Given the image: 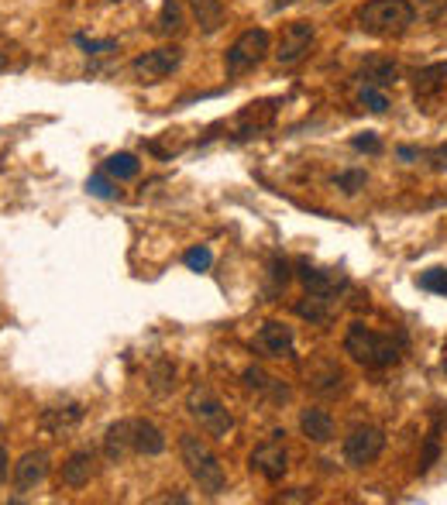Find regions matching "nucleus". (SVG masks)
<instances>
[{
    "label": "nucleus",
    "instance_id": "nucleus-25",
    "mask_svg": "<svg viewBox=\"0 0 447 505\" xmlns=\"http://www.w3.org/2000/svg\"><path fill=\"white\" fill-rule=\"evenodd\" d=\"M358 100H362V107H369L371 114H386V110H389V97L382 93V86H371V83L362 86Z\"/></svg>",
    "mask_w": 447,
    "mask_h": 505
},
{
    "label": "nucleus",
    "instance_id": "nucleus-27",
    "mask_svg": "<svg viewBox=\"0 0 447 505\" xmlns=\"http://www.w3.org/2000/svg\"><path fill=\"white\" fill-rule=\"evenodd\" d=\"M410 7L417 11L420 21H441L447 14V0H410Z\"/></svg>",
    "mask_w": 447,
    "mask_h": 505
},
{
    "label": "nucleus",
    "instance_id": "nucleus-22",
    "mask_svg": "<svg viewBox=\"0 0 447 505\" xmlns=\"http://www.w3.org/2000/svg\"><path fill=\"white\" fill-rule=\"evenodd\" d=\"M107 176H114L117 183H128V179H138V172H141V162L134 159L132 152H117V155H110L107 159Z\"/></svg>",
    "mask_w": 447,
    "mask_h": 505
},
{
    "label": "nucleus",
    "instance_id": "nucleus-18",
    "mask_svg": "<svg viewBox=\"0 0 447 505\" xmlns=\"http://www.w3.org/2000/svg\"><path fill=\"white\" fill-rule=\"evenodd\" d=\"M299 430H303V437H307L310 444H327V440H334V420H331V413H323V409H303Z\"/></svg>",
    "mask_w": 447,
    "mask_h": 505
},
{
    "label": "nucleus",
    "instance_id": "nucleus-11",
    "mask_svg": "<svg viewBox=\"0 0 447 505\" xmlns=\"http://www.w3.org/2000/svg\"><path fill=\"white\" fill-rule=\"evenodd\" d=\"M45 478H49V454L45 451H28L14 464V488L18 492H31V488H38Z\"/></svg>",
    "mask_w": 447,
    "mask_h": 505
},
{
    "label": "nucleus",
    "instance_id": "nucleus-33",
    "mask_svg": "<svg viewBox=\"0 0 447 505\" xmlns=\"http://www.w3.org/2000/svg\"><path fill=\"white\" fill-rule=\"evenodd\" d=\"M76 45L83 52L90 55H100V52H110V49H117V38H104V42H97V38H86V35H76Z\"/></svg>",
    "mask_w": 447,
    "mask_h": 505
},
{
    "label": "nucleus",
    "instance_id": "nucleus-37",
    "mask_svg": "<svg viewBox=\"0 0 447 505\" xmlns=\"http://www.w3.org/2000/svg\"><path fill=\"white\" fill-rule=\"evenodd\" d=\"M7 464H11V457H7V447H0V481L7 478Z\"/></svg>",
    "mask_w": 447,
    "mask_h": 505
},
{
    "label": "nucleus",
    "instance_id": "nucleus-12",
    "mask_svg": "<svg viewBox=\"0 0 447 505\" xmlns=\"http://www.w3.org/2000/svg\"><path fill=\"white\" fill-rule=\"evenodd\" d=\"M292 341H296L292 327L279 323V320H268V323H262V330L255 337V347L262 354H272V358H286V354H292Z\"/></svg>",
    "mask_w": 447,
    "mask_h": 505
},
{
    "label": "nucleus",
    "instance_id": "nucleus-4",
    "mask_svg": "<svg viewBox=\"0 0 447 505\" xmlns=\"http://www.w3.org/2000/svg\"><path fill=\"white\" fill-rule=\"evenodd\" d=\"M186 409H189V416L204 426L211 437H217V440H227V433L235 430V416L227 413V406L217 399L213 389H207V385H193V389H189Z\"/></svg>",
    "mask_w": 447,
    "mask_h": 505
},
{
    "label": "nucleus",
    "instance_id": "nucleus-2",
    "mask_svg": "<svg viewBox=\"0 0 447 505\" xmlns=\"http://www.w3.org/2000/svg\"><path fill=\"white\" fill-rule=\"evenodd\" d=\"M355 21H358V31H365L371 38H399L417 25V11L410 7V0H365Z\"/></svg>",
    "mask_w": 447,
    "mask_h": 505
},
{
    "label": "nucleus",
    "instance_id": "nucleus-31",
    "mask_svg": "<svg viewBox=\"0 0 447 505\" xmlns=\"http://www.w3.org/2000/svg\"><path fill=\"white\" fill-rule=\"evenodd\" d=\"M365 179H369V176H365L362 169H355V172H341V176H334V186L344 189V193L351 196V193H358V189L365 186Z\"/></svg>",
    "mask_w": 447,
    "mask_h": 505
},
{
    "label": "nucleus",
    "instance_id": "nucleus-19",
    "mask_svg": "<svg viewBox=\"0 0 447 505\" xmlns=\"http://www.w3.org/2000/svg\"><path fill=\"white\" fill-rule=\"evenodd\" d=\"M104 454L110 461H124L132 451V430H128V420H117V423L107 430L104 437Z\"/></svg>",
    "mask_w": 447,
    "mask_h": 505
},
{
    "label": "nucleus",
    "instance_id": "nucleus-13",
    "mask_svg": "<svg viewBox=\"0 0 447 505\" xmlns=\"http://www.w3.org/2000/svg\"><path fill=\"white\" fill-rule=\"evenodd\" d=\"M93 475H97V457H93V451H76L66 457L59 478H62L66 488H83V485H90Z\"/></svg>",
    "mask_w": 447,
    "mask_h": 505
},
{
    "label": "nucleus",
    "instance_id": "nucleus-42",
    "mask_svg": "<svg viewBox=\"0 0 447 505\" xmlns=\"http://www.w3.org/2000/svg\"><path fill=\"white\" fill-rule=\"evenodd\" d=\"M444 368H447V365H444Z\"/></svg>",
    "mask_w": 447,
    "mask_h": 505
},
{
    "label": "nucleus",
    "instance_id": "nucleus-15",
    "mask_svg": "<svg viewBox=\"0 0 447 505\" xmlns=\"http://www.w3.org/2000/svg\"><path fill=\"white\" fill-rule=\"evenodd\" d=\"M83 423V406L79 402H66V406H52V409H42V430L49 433H69L73 426Z\"/></svg>",
    "mask_w": 447,
    "mask_h": 505
},
{
    "label": "nucleus",
    "instance_id": "nucleus-34",
    "mask_svg": "<svg viewBox=\"0 0 447 505\" xmlns=\"http://www.w3.org/2000/svg\"><path fill=\"white\" fill-rule=\"evenodd\" d=\"M441 457V437H437V430L427 437V451H423V457H420V471H430V464Z\"/></svg>",
    "mask_w": 447,
    "mask_h": 505
},
{
    "label": "nucleus",
    "instance_id": "nucleus-26",
    "mask_svg": "<svg viewBox=\"0 0 447 505\" xmlns=\"http://www.w3.org/2000/svg\"><path fill=\"white\" fill-rule=\"evenodd\" d=\"M314 392H320V396H338V392H344V375L338 368H327L320 378H314Z\"/></svg>",
    "mask_w": 447,
    "mask_h": 505
},
{
    "label": "nucleus",
    "instance_id": "nucleus-28",
    "mask_svg": "<svg viewBox=\"0 0 447 505\" xmlns=\"http://www.w3.org/2000/svg\"><path fill=\"white\" fill-rule=\"evenodd\" d=\"M420 289H427V293H437V296H447V268H430V272H423V275H420Z\"/></svg>",
    "mask_w": 447,
    "mask_h": 505
},
{
    "label": "nucleus",
    "instance_id": "nucleus-3",
    "mask_svg": "<svg viewBox=\"0 0 447 505\" xmlns=\"http://www.w3.org/2000/svg\"><path fill=\"white\" fill-rule=\"evenodd\" d=\"M180 457H183L189 478L200 485V492H204V495L217 499V495L227 488V471H224L220 457L211 451V444H207L204 437H196V433H183V437H180Z\"/></svg>",
    "mask_w": 447,
    "mask_h": 505
},
{
    "label": "nucleus",
    "instance_id": "nucleus-29",
    "mask_svg": "<svg viewBox=\"0 0 447 505\" xmlns=\"http://www.w3.org/2000/svg\"><path fill=\"white\" fill-rule=\"evenodd\" d=\"M183 262H186V268H193V272H207V268L213 265V251L211 248H189L183 255Z\"/></svg>",
    "mask_w": 447,
    "mask_h": 505
},
{
    "label": "nucleus",
    "instance_id": "nucleus-6",
    "mask_svg": "<svg viewBox=\"0 0 447 505\" xmlns=\"http://www.w3.org/2000/svg\"><path fill=\"white\" fill-rule=\"evenodd\" d=\"M386 451V430L382 426H358L344 440V461L351 468H369Z\"/></svg>",
    "mask_w": 447,
    "mask_h": 505
},
{
    "label": "nucleus",
    "instance_id": "nucleus-7",
    "mask_svg": "<svg viewBox=\"0 0 447 505\" xmlns=\"http://www.w3.org/2000/svg\"><path fill=\"white\" fill-rule=\"evenodd\" d=\"M283 430H275L268 440H262L255 451H251V471H259L265 481H283L290 471V454L283 444Z\"/></svg>",
    "mask_w": 447,
    "mask_h": 505
},
{
    "label": "nucleus",
    "instance_id": "nucleus-8",
    "mask_svg": "<svg viewBox=\"0 0 447 505\" xmlns=\"http://www.w3.org/2000/svg\"><path fill=\"white\" fill-rule=\"evenodd\" d=\"M183 62V49L180 45H162V49H152V52L138 55L132 62V73L141 83H158L165 76H172Z\"/></svg>",
    "mask_w": 447,
    "mask_h": 505
},
{
    "label": "nucleus",
    "instance_id": "nucleus-20",
    "mask_svg": "<svg viewBox=\"0 0 447 505\" xmlns=\"http://www.w3.org/2000/svg\"><path fill=\"white\" fill-rule=\"evenodd\" d=\"M362 80H369L371 86H393L399 80V66H395L393 59L371 55V59H365V66H362Z\"/></svg>",
    "mask_w": 447,
    "mask_h": 505
},
{
    "label": "nucleus",
    "instance_id": "nucleus-21",
    "mask_svg": "<svg viewBox=\"0 0 447 505\" xmlns=\"http://www.w3.org/2000/svg\"><path fill=\"white\" fill-rule=\"evenodd\" d=\"M244 385L248 389H255V392H272V399H279V402H286L290 399V389L286 385H279L272 375H265L262 368H244Z\"/></svg>",
    "mask_w": 447,
    "mask_h": 505
},
{
    "label": "nucleus",
    "instance_id": "nucleus-35",
    "mask_svg": "<svg viewBox=\"0 0 447 505\" xmlns=\"http://www.w3.org/2000/svg\"><path fill=\"white\" fill-rule=\"evenodd\" d=\"M351 148H358V152H371V155H375V152H382V141L375 138V131H362V134H355V138H351Z\"/></svg>",
    "mask_w": 447,
    "mask_h": 505
},
{
    "label": "nucleus",
    "instance_id": "nucleus-5",
    "mask_svg": "<svg viewBox=\"0 0 447 505\" xmlns=\"http://www.w3.org/2000/svg\"><path fill=\"white\" fill-rule=\"evenodd\" d=\"M272 49V38L265 28H248L244 35H237V42L224 55V66H227V76H241L248 69H255L265 55Z\"/></svg>",
    "mask_w": 447,
    "mask_h": 505
},
{
    "label": "nucleus",
    "instance_id": "nucleus-38",
    "mask_svg": "<svg viewBox=\"0 0 447 505\" xmlns=\"http://www.w3.org/2000/svg\"><path fill=\"white\" fill-rule=\"evenodd\" d=\"M399 159H406V162L420 159V148H399Z\"/></svg>",
    "mask_w": 447,
    "mask_h": 505
},
{
    "label": "nucleus",
    "instance_id": "nucleus-30",
    "mask_svg": "<svg viewBox=\"0 0 447 505\" xmlns=\"http://www.w3.org/2000/svg\"><path fill=\"white\" fill-rule=\"evenodd\" d=\"M172 365H169V361H158L156 368H152V389H156L158 396H162V392H169V389H172V385H176V382H172Z\"/></svg>",
    "mask_w": 447,
    "mask_h": 505
},
{
    "label": "nucleus",
    "instance_id": "nucleus-16",
    "mask_svg": "<svg viewBox=\"0 0 447 505\" xmlns=\"http://www.w3.org/2000/svg\"><path fill=\"white\" fill-rule=\"evenodd\" d=\"M186 4H189V11H193V18H196L204 35H217L227 21L224 0H186Z\"/></svg>",
    "mask_w": 447,
    "mask_h": 505
},
{
    "label": "nucleus",
    "instance_id": "nucleus-17",
    "mask_svg": "<svg viewBox=\"0 0 447 505\" xmlns=\"http://www.w3.org/2000/svg\"><path fill=\"white\" fill-rule=\"evenodd\" d=\"M447 86V62H434V66H427L417 73V83H413V90H417V100L427 104V100H434V97H441Z\"/></svg>",
    "mask_w": 447,
    "mask_h": 505
},
{
    "label": "nucleus",
    "instance_id": "nucleus-24",
    "mask_svg": "<svg viewBox=\"0 0 447 505\" xmlns=\"http://www.w3.org/2000/svg\"><path fill=\"white\" fill-rule=\"evenodd\" d=\"M183 7L180 0H162V11H158L156 31L158 35H180L183 31Z\"/></svg>",
    "mask_w": 447,
    "mask_h": 505
},
{
    "label": "nucleus",
    "instance_id": "nucleus-41",
    "mask_svg": "<svg viewBox=\"0 0 447 505\" xmlns=\"http://www.w3.org/2000/svg\"><path fill=\"white\" fill-rule=\"evenodd\" d=\"M320 4H334V0H320Z\"/></svg>",
    "mask_w": 447,
    "mask_h": 505
},
{
    "label": "nucleus",
    "instance_id": "nucleus-36",
    "mask_svg": "<svg viewBox=\"0 0 447 505\" xmlns=\"http://www.w3.org/2000/svg\"><path fill=\"white\" fill-rule=\"evenodd\" d=\"M279 502H314V492H303V488H292V492H283Z\"/></svg>",
    "mask_w": 447,
    "mask_h": 505
},
{
    "label": "nucleus",
    "instance_id": "nucleus-9",
    "mask_svg": "<svg viewBox=\"0 0 447 505\" xmlns=\"http://www.w3.org/2000/svg\"><path fill=\"white\" fill-rule=\"evenodd\" d=\"M296 275H299V282L307 286V293L323 296V299H338V296H344L347 286H351L341 268H316L310 265V262H299V265H296Z\"/></svg>",
    "mask_w": 447,
    "mask_h": 505
},
{
    "label": "nucleus",
    "instance_id": "nucleus-23",
    "mask_svg": "<svg viewBox=\"0 0 447 505\" xmlns=\"http://www.w3.org/2000/svg\"><path fill=\"white\" fill-rule=\"evenodd\" d=\"M331 303H334V299H323V296L307 293L299 303H296V313L303 320H310V323H327V320H331Z\"/></svg>",
    "mask_w": 447,
    "mask_h": 505
},
{
    "label": "nucleus",
    "instance_id": "nucleus-10",
    "mask_svg": "<svg viewBox=\"0 0 447 505\" xmlns=\"http://www.w3.org/2000/svg\"><path fill=\"white\" fill-rule=\"evenodd\" d=\"M316 42V28L310 21H292L283 28V38H279V49H275V62L279 66H296L303 55L314 49Z\"/></svg>",
    "mask_w": 447,
    "mask_h": 505
},
{
    "label": "nucleus",
    "instance_id": "nucleus-32",
    "mask_svg": "<svg viewBox=\"0 0 447 505\" xmlns=\"http://www.w3.org/2000/svg\"><path fill=\"white\" fill-rule=\"evenodd\" d=\"M86 189H90V196H97V200H117V189H114V183H110L107 176H90Z\"/></svg>",
    "mask_w": 447,
    "mask_h": 505
},
{
    "label": "nucleus",
    "instance_id": "nucleus-1",
    "mask_svg": "<svg viewBox=\"0 0 447 505\" xmlns=\"http://www.w3.org/2000/svg\"><path fill=\"white\" fill-rule=\"evenodd\" d=\"M344 354L358 365H365L371 372H382V368H393L395 361L403 358V344L371 330L365 323H351L347 334H344Z\"/></svg>",
    "mask_w": 447,
    "mask_h": 505
},
{
    "label": "nucleus",
    "instance_id": "nucleus-39",
    "mask_svg": "<svg viewBox=\"0 0 447 505\" xmlns=\"http://www.w3.org/2000/svg\"><path fill=\"white\" fill-rule=\"evenodd\" d=\"M290 4H296V0H272V7H279V11H283V7H290Z\"/></svg>",
    "mask_w": 447,
    "mask_h": 505
},
{
    "label": "nucleus",
    "instance_id": "nucleus-14",
    "mask_svg": "<svg viewBox=\"0 0 447 505\" xmlns=\"http://www.w3.org/2000/svg\"><path fill=\"white\" fill-rule=\"evenodd\" d=\"M128 430H132V451L145 454V457H156V454L165 451V437L152 420H128Z\"/></svg>",
    "mask_w": 447,
    "mask_h": 505
},
{
    "label": "nucleus",
    "instance_id": "nucleus-40",
    "mask_svg": "<svg viewBox=\"0 0 447 505\" xmlns=\"http://www.w3.org/2000/svg\"><path fill=\"white\" fill-rule=\"evenodd\" d=\"M7 69V52H0V73Z\"/></svg>",
    "mask_w": 447,
    "mask_h": 505
}]
</instances>
